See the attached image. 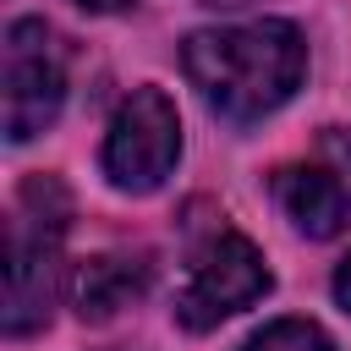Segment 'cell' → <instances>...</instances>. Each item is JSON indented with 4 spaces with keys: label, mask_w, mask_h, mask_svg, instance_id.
<instances>
[{
    "label": "cell",
    "mask_w": 351,
    "mask_h": 351,
    "mask_svg": "<svg viewBox=\"0 0 351 351\" xmlns=\"http://www.w3.org/2000/svg\"><path fill=\"white\" fill-rule=\"evenodd\" d=\"M181 66L214 115L258 121L296 93V82L307 71V44L291 22L269 16V22L192 33L181 49Z\"/></svg>",
    "instance_id": "6da1fadb"
},
{
    "label": "cell",
    "mask_w": 351,
    "mask_h": 351,
    "mask_svg": "<svg viewBox=\"0 0 351 351\" xmlns=\"http://www.w3.org/2000/svg\"><path fill=\"white\" fill-rule=\"evenodd\" d=\"M66 192L49 176H33L22 186V214L11 219V269H5V329L27 335L49 318L55 302V241L66 230Z\"/></svg>",
    "instance_id": "7a4b0ae2"
},
{
    "label": "cell",
    "mask_w": 351,
    "mask_h": 351,
    "mask_svg": "<svg viewBox=\"0 0 351 351\" xmlns=\"http://www.w3.org/2000/svg\"><path fill=\"white\" fill-rule=\"evenodd\" d=\"M181 154V115L159 88H137L104 137V176L121 192H154Z\"/></svg>",
    "instance_id": "3957f363"
},
{
    "label": "cell",
    "mask_w": 351,
    "mask_h": 351,
    "mask_svg": "<svg viewBox=\"0 0 351 351\" xmlns=\"http://www.w3.org/2000/svg\"><path fill=\"white\" fill-rule=\"evenodd\" d=\"M269 291V269H263V252L236 236V230H219L203 241V252L192 258V274L176 296V318L186 329H214L219 318L252 307L258 296Z\"/></svg>",
    "instance_id": "277c9868"
},
{
    "label": "cell",
    "mask_w": 351,
    "mask_h": 351,
    "mask_svg": "<svg viewBox=\"0 0 351 351\" xmlns=\"http://www.w3.org/2000/svg\"><path fill=\"white\" fill-rule=\"evenodd\" d=\"M0 82H5V137L11 143L38 137L55 121L60 99H66L60 44H55V33L44 22L22 16V22L5 27V71H0Z\"/></svg>",
    "instance_id": "5b68a950"
},
{
    "label": "cell",
    "mask_w": 351,
    "mask_h": 351,
    "mask_svg": "<svg viewBox=\"0 0 351 351\" xmlns=\"http://www.w3.org/2000/svg\"><path fill=\"white\" fill-rule=\"evenodd\" d=\"M274 197L285 219L307 236H335L351 219V170L335 165H285L274 176Z\"/></svg>",
    "instance_id": "8992f818"
},
{
    "label": "cell",
    "mask_w": 351,
    "mask_h": 351,
    "mask_svg": "<svg viewBox=\"0 0 351 351\" xmlns=\"http://www.w3.org/2000/svg\"><path fill=\"white\" fill-rule=\"evenodd\" d=\"M143 285H148V269L137 258H93L77 274V313L88 324H104L121 307H132L143 296Z\"/></svg>",
    "instance_id": "52a82bcc"
},
{
    "label": "cell",
    "mask_w": 351,
    "mask_h": 351,
    "mask_svg": "<svg viewBox=\"0 0 351 351\" xmlns=\"http://www.w3.org/2000/svg\"><path fill=\"white\" fill-rule=\"evenodd\" d=\"M241 351H335V340H329L318 324H307V318H274V324H263Z\"/></svg>",
    "instance_id": "ba28073f"
},
{
    "label": "cell",
    "mask_w": 351,
    "mask_h": 351,
    "mask_svg": "<svg viewBox=\"0 0 351 351\" xmlns=\"http://www.w3.org/2000/svg\"><path fill=\"white\" fill-rule=\"evenodd\" d=\"M335 296H340V307L351 313V258L340 263V274H335Z\"/></svg>",
    "instance_id": "9c48e42d"
},
{
    "label": "cell",
    "mask_w": 351,
    "mask_h": 351,
    "mask_svg": "<svg viewBox=\"0 0 351 351\" xmlns=\"http://www.w3.org/2000/svg\"><path fill=\"white\" fill-rule=\"evenodd\" d=\"M71 5H82V11H126L137 0H71Z\"/></svg>",
    "instance_id": "30bf717a"
},
{
    "label": "cell",
    "mask_w": 351,
    "mask_h": 351,
    "mask_svg": "<svg viewBox=\"0 0 351 351\" xmlns=\"http://www.w3.org/2000/svg\"><path fill=\"white\" fill-rule=\"evenodd\" d=\"M203 5H247V0H203Z\"/></svg>",
    "instance_id": "8fae6325"
}]
</instances>
